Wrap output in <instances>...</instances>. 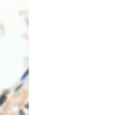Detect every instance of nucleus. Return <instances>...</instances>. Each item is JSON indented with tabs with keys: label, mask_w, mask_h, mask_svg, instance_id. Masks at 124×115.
<instances>
[{
	"label": "nucleus",
	"mask_w": 124,
	"mask_h": 115,
	"mask_svg": "<svg viewBox=\"0 0 124 115\" xmlns=\"http://www.w3.org/2000/svg\"><path fill=\"white\" fill-rule=\"evenodd\" d=\"M27 75H28V71H26V72H25V74H24V75H23V77H22V79H24V78L27 77Z\"/></svg>",
	"instance_id": "obj_2"
},
{
	"label": "nucleus",
	"mask_w": 124,
	"mask_h": 115,
	"mask_svg": "<svg viewBox=\"0 0 124 115\" xmlns=\"http://www.w3.org/2000/svg\"><path fill=\"white\" fill-rule=\"evenodd\" d=\"M5 100H6V97H5V96H2V97L0 98V105H3V103H4Z\"/></svg>",
	"instance_id": "obj_1"
}]
</instances>
